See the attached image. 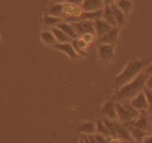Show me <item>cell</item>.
I'll list each match as a JSON object with an SVG mask.
<instances>
[{
  "label": "cell",
  "mask_w": 152,
  "mask_h": 143,
  "mask_svg": "<svg viewBox=\"0 0 152 143\" xmlns=\"http://www.w3.org/2000/svg\"><path fill=\"white\" fill-rule=\"evenodd\" d=\"M148 63H150V61H147V60H131L129 62L127 63L126 67L123 69L122 72L114 77L113 86L119 89L121 86H123V85L128 84L129 81H132L133 79H134L145 67H147Z\"/></svg>",
  "instance_id": "obj_1"
},
{
  "label": "cell",
  "mask_w": 152,
  "mask_h": 143,
  "mask_svg": "<svg viewBox=\"0 0 152 143\" xmlns=\"http://www.w3.org/2000/svg\"><path fill=\"white\" fill-rule=\"evenodd\" d=\"M146 79H147V75L145 72H140L132 81H129L128 84L123 85V86L118 89V91L115 93V99L117 100L133 99L137 94L141 93L145 89Z\"/></svg>",
  "instance_id": "obj_2"
},
{
  "label": "cell",
  "mask_w": 152,
  "mask_h": 143,
  "mask_svg": "<svg viewBox=\"0 0 152 143\" xmlns=\"http://www.w3.org/2000/svg\"><path fill=\"white\" fill-rule=\"evenodd\" d=\"M102 119H103V122L105 123V125L108 127L109 132H110V137H115V138H121L123 141L133 142L129 129H128L123 123H118L117 120H112V119H108L104 117Z\"/></svg>",
  "instance_id": "obj_3"
},
{
  "label": "cell",
  "mask_w": 152,
  "mask_h": 143,
  "mask_svg": "<svg viewBox=\"0 0 152 143\" xmlns=\"http://www.w3.org/2000/svg\"><path fill=\"white\" fill-rule=\"evenodd\" d=\"M115 109H117V119L123 124L132 122L133 119H136L140 115V112H137L129 104H121V103H115Z\"/></svg>",
  "instance_id": "obj_4"
},
{
  "label": "cell",
  "mask_w": 152,
  "mask_h": 143,
  "mask_svg": "<svg viewBox=\"0 0 152 143\" xmlns=\"http://www.w3.org/2000/svg\"><path fill=\"white\" fill-rule=\"evenodd\" d=\"M74 27V29L77 36H84L88 33L95 34V27H94V22L91 20H79V22H72L71 23Z\"/></svg>",
  "instance_id": "obj_5"
},
{
  "label": "cell",
  "mask_w": 152,
  "mask_h": 143,
  "mask_svg": "<svg viewBox=\"0 0 152 143\" xmlns=\"http://www.w3.org/2000/svg\"><path fill=\"white\" fill-rule=\"evenodd\" d=\"M84 10L81 9V7H76L72 4H65L64 7V17L67 20H72V22H79L80 15Z\"/></svg>",
  "instance_id": "obj_6"
},
{
  "label": "cell",
  "mask_w": 152,
  "mask_h": 143,
  "mask_svg": "<svg viewBox=\"0 0 152 143\" xmlns=\"http://www.w3.org/2000/svg\"><path fill=\"white\" fill-rule=\"evenodd\" d=\"M98 52H99V57L103 62H110L114 58V45H99L98 46Z\"/></svg>",
  "instance_id": "obj_7"
},
{
  "label": "cell",
  "mask_w": 152,
  "mask_h": 143,
  "mask_svg": "<svg viewBox=\"0 0 152 143\" xmlns=\"http://www.w3.org/2000/svg\"><path fill=\"white\" fill-rule=\"evenodd\" d=\"M131 105L134 108L137 112L148 110V103H147V99H146V95L143 93V90L137 94L133 99H131Z\"/></svg>",
  "instance_id": "obj_8"
},
{
  "label": "cell",
  "mask_w": 152,
  "mask_h": 143,
  "mask_svg": "<svg viewBox=\"0 0 152 143\" xmlns=\"http://www.w3.org/2000/svg\"><path fill=\"white\" fill-rule=\"evenodd\" d=\"M100 113L104 118L112 119V120H117V109H115V101L113 100H108L103 104L100 108Z\"/></svg>",
  "instance_id": "obj_9"
},
{
  "label": "cell",
  "mask_w": 152,
  "mask_h": 143,
  "mask_svg": "<svg viewBox=\"0 0 152 143\" xmlns=\"http://www.w3.org/2000/svg\"><path fill=\"white\" fill-rule=\"evenodd\" d=\"M127 125H133V127L140 128V129L147 131L148 129V127H150V119H148V117L146 115V110L140 112V115L137 117L136 119H133L132 122L127 123Z\"/></svg>",
  "instance_id": "obj_10"
},
{
  "label": "cell",
  "mask_w": 152,
  "mask_h": 143,
  "mask_svg": "<svg viewBox=\"0 0 152 143\" xmlns=\"http://www.w3.org/2000/svg\"><path fill=\"white\" fill-rule=\"evenodd\" d=\"M118 36H119V28L113 27L102 38H99V45H114L118 39Z\"/></svg>",
  "instance_id": "obj_11"
},
{
  "label": "cell",
  "mask_w": 152,
  "mask_h": 143,
  "mask_svg": "<svg viewBox=\"0 0 152 143\" xmlns=\"http://www.w3.org/2000/svg\"><path fill=\"white\" fill-rule=\"evenodd\" d=\"M53 47H55L56 50L61 51L62 53H65L66 56H69L71 60H76L79 57V55L76 53V51L74 50L72 45L69 43V42H65V43H56Z\"/></svg>",
  "instance_id": "obj_12"
},
{
  "label": "cell",
  "mask_w": 152,
  "mask_h": 143,
  "mask_svg": "<svg viewBox=\"0 0 152 143\" xmlns=\"http://www.w3.org/2000/svg\"><path fill=\"white\" fill-rule=\"evenodd\" d=\"M94 27H95V36L98 38H102L107 32H109L113 28L104 19H96V20H94Z\"/></svg>",
  "instance_id": "obj_13"
},
{
  "label": "cell",
  "mask_w": 152,
  "mask_h": 143,
  "mask_svg": "<svg viewBox=\"0 0 152 143\" xmlns=\"http://www.w3.org/2000/svg\"><path fill=\"white\" fill-rule=\"evenodd\" d=\"M81 9L84 12H95L104 9V0H84Z\"/></svg>",
  "instance_id": "obj_14"
},
{
  "label": "cell",
  "mask_w": 152,
  "mask_h": 143,
  "mask_svg": "<svg viewBox=\"0 0 152 143\" xmlns=\"http://www.w3.org/2000/svg\"><path fill=\"white\" fill-rule=\"evenodd\" d=\"M71 42H72L71 45H72L74 50L76 51V53H77L79 56H83V57L88 56V53H86L88 43L84 39H81V38H76V39H71Z\"/></svg>",
  "instance_id": "obj_15"
},
{
  "label": "cell",
  "mask_w": 152,
  "mask_h": 143,
  "mask_svg": "<svg viewBox=\"0 0 152 143\" xmlns=\"http://www.w3.org/2000/svg\"><path fill=\"white\" fill-rule=\"evenodd\" d=\"M128 129H129V133H131V136H132V139L134 141V142H142L143 141V138L147 136V131H143V129H140V128H137V127H133V125H127L124 124Z\"/></svg>",
  "instance_id": "obj_16"
},
{
  "label": "cell",
  "mask_w": 152,
  "mask_h": 143,
  "mask_svg": "<svg viewBox=\"0 0 152 143\" xmlns=\"http://www.w3.org/2000/svg\"><path fill=\"white\" fill-rule=\"evenodd\" d=\"M77 129L83 136H91V134H95L96 125H95L94 122H84L79 125Z\"/></svg>",
  "instance_id": "obj_17"
},
{
  "label": "cell",
  "mask_w": 152,
  "mask_h": 143,
  "mask_svg": "<svg viewBox=\"0 0 152 143\" xmlns=\"http://www.w3.org/2000/svg\"><path fill=\"white\" fill-rule=\"evenodd\" d=\"M57 28H60V29L62 31L67 37H70L71 39H76V38H77V34H76V32H75V29H74V27H72L71 23L61 22L60 24L57 26Z\"/></svg>",
  "instance_id": "obj_18"
},
{
  "label": "cell",
  "mask_w": 152,
  "mask_h": 143,
  "mask_svg": "<svg viewBox=\"0 0 152 143\" xmlns=\"http://www.w3.org/2000/svg\"><path fill=\"white\" fill-rule=\"evenodd\" d=\"M110 8H112V10H113V14H114V18H115V22H117V26H124V23H126V14L123 13L119 8L117 7V4L114 3V4H110Z\"/></svg>",
  "instance_id": "obj_19"
},
{
  "label": "cell",
  "mask_w": 152,
  "mask_h": 143,
  "mask_svg": "<svg viewBox=\"0 0 152 143\" xmlns=\"http://www.w3.org/2000/svg\"><path fill=\"white\" fill-rule=\"evenodd\" d=\"M103 19L108 23V24H110L112 27H117V22H115V18H114V14H113V10H112L110 5H104Z\"/></svg>",
  "instance_id": "obj_20"
},
{
  "label": "cell",
  "mask_w": 152,
  "mask_h": 143,
  "mask_svg": "<svg viewBox=\"0 0 152 143\" xmlns=\"http://www.w3.org/2000/svg\"><path fill=\"white\" fill-rule=\"evenodd\" d=\"M51 32L53 33V36H55V38H56V41L58 42V43H65V42H71V38L66 36L65 33L60 29V28L53 27V28H51Z\"/></svg>",
  "instance_id": "obj_21"
},
{
  "label": "cell",
  "mask_w": 152,
  "mask_h": 143,
  "mask_svg": "<svg viewBox=\"0 0 152 143\" xmlns=\"http://www.w3.org/2000/svg\"><path fill=\"white\" fill-rule=\"evenodd\" d=\"M41 41L43 42L45 45H50V46H55L56 45V38L53 36V33H52L51 31H43L41 33Z\"/></svg>",
  "instance_id": "obj_22"
},
{
  "label": "cell",
  "mask_w": 152,
  "mask_h": 143,
  "mask_svg": "<svg viewBox=\"0 0 152 143\" xmlns=\"http://www.w3.org/2000/svg\"><path fill=\"white\" fill-rule=\"evenodd\" d=\"M95 125H96L95 134H102V136H105V137H110V132H109L108 127L105 125V123L103 122V119H98Z\"/></svg>",
  "instance_id": "obj_23"
},
{
  "label": "cell",
  "mask_w": 152,
  "mask_h": 143,
  "mask_svg": "<svg viewBox=\"0 0 152 143\" xmlns=\"http://www.w3.org/2000/svg\"><path fill=\"white\" fill-rule=\"evenodd\" d=\"M64 7H65V4H53V5H51L48 10V15L61 18L64 15Z\"/></svg>",
  "instance_id": "obj_24"
},
{
  "label": "cell",
  "mask_w": 152,
  "mask_h": 143,
  "mask_svg": "<svg viewBox=\"0 0 152 143\" xmlns=\"http://www.w3.org/2000/svg\"><path fill=\"white\" fill-rule=\"evenodd\" d=\"M115 4H117V7L119 8L124 14L129 13L132 10V7H133V4H132L131 0H118Z\"/></svg>",
  "instance_id": "obj_25"
},
{
  "label": "cell",
  "mask_w": 152,
  "mask_h": 143,
  "mask_svg": "<svg viewBox=\"0 0 152 143\" xmlns=\"http://www.w3.org/2000/svg\"><path fill=\"white\" fill-rule=\"evenodd\" d=\"M61 22H62V20H61V18L52 17V15H46L45 19H43V23H45V24H46L47 27H51V28L57 27Z\"/></svg>",
  "instance_id": "obj_26"
},
{
  "label": "cell",
  "mask_w": 152,
  "mask_h": 143,
  "mask_svg": "<svg viewBox=\"0 0 152 143\" xmlns=\"http://www.w3.org/2000/svg\"><path fill=\"white\" fill-rule=\"evenodd\" d=\"M143 93L146 95V99H147V103H148V112H152V90L148 89H143Z\"/></svg>",
  "instance_id": "obj_27"
},
{
  "label": "cell",
  "mask_w": 152,
  "mask_h": 143,
  "mask_svg": "<svg viewBox=\"0 0 152 143\" xmlns=\"http://www.w3.org/2000/svg\"><path fill=\"white\" fill-rule=\"evenodd\" d=\"M94 37H95V34H91V33H88V34H84V36H81V39H84L86 43L89 45V43H91L93 42V39H94Z\"/></svg>",
  "instance_id": "obj_28"
},
{
  "label": "cell",
  "mask_w": 152,
  "mask_h": 143,
  "mask_svg": "<svg viewBox=\"0 0 152 143\" xmlns=\"http://www.w3.org/2000/svg\"><path fill=\"white\" fill-rule=\"evenodd\" d=\"M145 88H146V89H148V90H152V75H150V76H147V79H146V85H145Z\"/></svg>",
  "instance_id": "obj_29"
},
{
  "label": "cell",
  "mask_w": 152,
  "mask_h": 143,
  "mask_svg": "<svg viewBox=\"0 0 152 143\" xmlns=\"http://www.w3.org/2000/svg\"><path fill=\"white\" fill-rule=\"evenodd\" d=\"M66 3H67V4H72V5H76V7H81L83 3H84V0H67Z\"/></svg>",
  "instance_id": "obj_30"
},
{
  "label": "cell",
  "mask_w": 152,
  "mask_h": 143,
  "mask_svg": "<svg viewBox=\"0 0 152 143\" xmlns=\"http://www.w3.org/2000/svg\"><path fill=\"white\" fill-rule=\"evenodd\" d=\"M109 143H123V139L115 137H109Z\"/></svg>",
  "instance_id": "obj_31"
},
{
  "label": "cell",
  "mask_w": 152,
  "mask_h": 143,
  "mask_svg": "<svg viewBox=\"0 0 152 143\" xmlns=\"http://www.w3.org/2000/svg\"><path fill=\"white\" fill-rule=\"evenodd\" d=\"M145 74H146L147 76L152 75V61H151V63H150V65L146 67V70H145Z\"/></svg>",
  "instance_id": "obj_32"
},
{
  "label": "cell",
  "mask_w": 152,
  "mask_h": 143,
  "mask_svg": "<svg viewBox=\"0 0 152 143\" xmlns=\"http://www.w3.org/2000/svg\"><path fill=\"white\" fill-rule=\"evenodd\" d=\"M141 143H152V134H147Z\"/></svg>",
  "instance_id": "obj_33"
},
{
  "label": "cell",
  "mask_w": 152,
  "mask_h": 143,
  "mask_svg": "<svg viewBox=\"0 0 152 143\" xmlns=\"http://www.w3.org/2000/svg\"><path fill=\"white\" fill-rule=\"evenodd\" d=\"M53 1V4H62V3H66L67 0H52Z\"/></svg>",
  "instance_id": "obj_34"
},
{
  "label": "cell",
  "mask_w": 152,
  "mask_h": 143,
  "mask_svg": "<svg viewBox=\"0 0 152 143\" xmlns=\"http://www.w3.org/2000/svg\"><path fill=\"white\" fill-rule=\"evenodd\" d=\"M79 143H85V142H84V137H81V138H80V141H79Z\"/></svg>",
  "instance_id": "obj_35"
},
{
  "label": "cell",
  "mask_w": 152,
  "mask_h": 143,
  "mask_svg": "<svg viewBox=\"0 0 152 143\" xmlns=\"http://www.w3.org/2000/svg\"><path fill=\"white\" fill-rule=\"evenodd\" d=\"M123 143H133V142H128V141H123Z\"/></svg>",
  "instance_id": "obj_36"
},
{
  "label": "cell",
  "mask_w": 152,
  "mask_h": 143,
  "mask_svg": "<svg viewBox=\"0 0 152 143\" xmlns=\"http://www.w3.org/2000/svg\"><path fill=\"white\" fill-rule=\"evenodd\" d=\"M151 134H152V123H151Z\"/></svg>",
  "instance_id": "obj_37"
},
{
  "label": "cell",
  "mask_w": 152,
  "mask_h": 143,
  "mask_svg": "<svg viewBox=\"0 0 152 143\" xmlns=\"http://www.w3.org/2000/svg\"><path fill=\"white\" fill-rule=\"evenodd\" d=\"M150 113H151V117H152V112H150Z\"/></svg>",
  "instance_id": "obj_38"
},
{
  "label": "cell",
  "mask_w": 152,
  "mask_h": 143,
  "mask_svg": "<svg viewBox=\"0 0 152 143\" xmlns=\"http://www.w3.org/2000/svg\"><path fill=\"white\" fill-rule=\"evenodd\" d=\"M148 61H152V57H151V60H148Z\"/></svg>",
  "instance_id": "obj_39"
},
{
  "label": "cell",
  "mask_w": 152,
  "mask_h": 143,
  "mask_svg": "<svg viewBox=\"0 0 152 143\" xmlns=\"http://www.w3.org/2000/svg\"><path fill=\"white\" fill-rule=\"evenodd\" d=\"M136 143H140V142H136Z\"/></svg>",
  "instance_id": "obj_40"
}]
</instances>
